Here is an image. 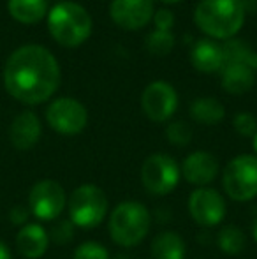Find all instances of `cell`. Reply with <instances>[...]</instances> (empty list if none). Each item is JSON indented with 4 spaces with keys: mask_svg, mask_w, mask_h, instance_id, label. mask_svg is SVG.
<instances>
[{
    "mask_svg": "<svg viewBox=\"0 0 257 259\" xmlns=\"http://www.w3.org/2000/svg\"><path fill=\"white\" fill-rule=\"evenodd\" d=\"M4 85L20 103L41 104L48 101L60 85L59 62L44 46H21L7 58Z\"/></svg>",
    "mask_w": 257,
    "mask_h": 259,
    "instance_id": "cell-1",
    "label": "cell"
},
{
    "mask_svg": "<svg viewBox=\"0 0 257 259\" xmlns=\"http://www.w3.org/2000/svg\"><path fill=\"white\" fill-rule=\"evenodd\" d=\"M194 21L208 37L229 41L243 27L245 7L241 0H199Z\"/></svg>",
    "mask_w": 257,
    "mask_h": 259,
    "instance_id": "cell-2",
    "label": "cell"
},
{
    "mask_svg": "<svg viewBox=\"0 0 257 259\" xmlns=\"http://www.w3.org/2000/svg\"><path fill=\"white\" fill-rule=\"evenodd\" d=\"M151 226L150 210L139 201L127 199L113 208L108 221L110 236L118 247L130 249L137 247L144 238Z\"/></svg>",
    "mask_w": 257,
    "mask_h": 259,
    "instance_id": "cell-3",
    "label": "cell"
},
{
    "mask_svg": "<svg viewBox=\"0 0 257 259\" xmlns=\"http://www.w3.org/2000/svg\"><path fill=\"white\" fill-rule=\"evenodd\" d=\"M48 28L59 45L74 48L92 34V16L83 6L76 2H60L48 13Z\"/></svg>",
    "mask_w": 257,
    "mask_h": 259,
    "instance_id": "cell-4",
    "label": "cell"
},
{
    "mask_svg": "<svg viewBox=\"0 0 257 259\" xmlns=\"http://www.w3.org/2000/svg\"><path fill=\"white\" fill-rule=\"evenodd\" d=\"M69 221L81 229H93L108 215V196L99 185L81 184L67 199Z\"/></svg>",
    "mask_w": 257,
    "mask_h": 259,
    "instance_id": "cell-5",
    "label": "cell"
},
{
    "mask_svg": "<svg viewBox=\"0 0 257 259\" xmlns=\"http://www.w3.org/2000/svg\"><path fill=\"white\" fill-rule=\"evenodd\" d=\"M222 187L233 201L257 198V155L241 154L231 159L224 167Z\"/></svg>",
    "mask_w": 257,
    "mask_h": 259,
    "instance_id": "cell-6",
    "label": "cell"
},
{
    "mask_svg": "<svg viewBox=\"0 0 257 259\" xmlns=\"http://www.w3.org/2000/svg\"><path fill=\"white\" fill-rule=\"evenodd\" d=\"M141 184L153 196L173 192L182 178L180 164L168 154H151L141 164Z\"/></svg>",
    "mask_w": 257,
    "mask_h": 259,
    "instance_id": "cell-7",
    "label": "cell"
},
{
    "mask_svg": "<svg viewBox=\"0 0 257 259\" xmlns=\"http://www.w3.org/2000/svg\"><path fill=\"white\" fill-rule=\"evenodd\" d=\"M65 206H67V194L57 180H41L32 185L28 192V210L39 221H57Z\"/></svg>",
    "mask_w": 257,
    "mask_h": 259,
    "instance_id": "cell-8",
    "label": "cell"
},
{
    "mask_svg": "<svg viewBox=\"0 0 257 259\" xmlns=\"http://www.w3.org/2000/svg\"><path fill=\"white\" fill-rule=\"evenodd\" d=\"M46 120L55 133L64 134V136H74L86 127L88 111L79 101L72 97H60L48 106Z\"/></svg>",
    "mask_w": 257,
    "mask_h": 259,
    "instance_id": "cell-9",
    "label": "cell"
},
{
    "mask_svg": "<svg viewBox=\"0 0 257 259\" xmlns=\"http://www.w3.org/2000/svg\"><path fill=\"white\" fill-rule=\"evenodd\" d=\"M189 213L201 228H213L224 221L227 205L224 196L212 187H197L189 196Z\"/></svg>",
    "mask_w": 257,
    "mask_h": 259,
    "instance_id": "cell-10",
    "label": "cell"
},
{
    "mask_svg": "<svg viewBox=\"0 0 257 259\" xmlns=\"http://www.w3.org/2000/svg\"><path fill=\"white\" fill-rule=\"evenodd\" d=\"M178 108V94L168 81H153L141 94V109L151 122H166Z\"/></svg>",
    "mask_w": 257,
    "mask_h": 259,
    "instance_id": "cell-11",
    "label": "cell"
},
{
    "mask_svg": "<svg viewBox=\"0 0 257 259\" xmlns=\"http://www.w3.org/2000/svg\"><path fill=\"white\" fill-rule=\"evenodd\" d=\"M153 0H111L110 16L124 30H139L153 18Z\"/></svg>",
    "mask_w": 257,
    "mask_h": 259,
    "instance_id": "cell-12",
    "label": "cell"
},
{
    "mask_svg": "<svg viewBox=\"0 0 257 259\" xmlns=\"http://www.w3.org/2000/svg\"><path fill=\"white\" fill-rule=\"evenodd\" d=\"M182 177L195 187H208L219 175V160L206 150H195L189 154L180 166Z\"/></svg>",
    "mask_w": 257,
    "mask_h": 259,
    "instance_id": "cell-13",
    "label": "cell"
},
{
    "mask_svg": "<svg viewBox=\"0 0 257 259\" xmlns=\"http://www.w3.org/2000/svg\"><path fill=\"white\" fill-rule=\"evenodd\" d=\"M42 127L34 111H23L13 120L9 127V140L18 150H30L41 140Z\"/></svg>",
    "mask_w": 257,
    "mask_h": 259,
    "instance_id": "cell-14",
    "label": "cell"
},
{
    "mask_svg": "<svg viewBox=\"0 0 257 259\" xmlns=\"http://www.w3.org/2000/svg\"><path fill=\"white\" fill-rule=\"evenodd\" d=\"M49 247V235L41 224H25L16 235V249L25 259H41Z\"/></svg>",
    "mask_w": 257,
    "mask_h": 259,
    "instance_id": "cell-15",
    "label": "cell"
},
{
    "mask_svg": "<svg viewBox=\"0 0 257 259\" xmlns=\"http://www.w3.org/2000/svg\"><path fill=\"white\" fill-rule=\"evenodd\" d=\"M190 62L199 72L212 74V72L222 71L226 58L220 45H217L212 39H199L190 52Z\"/></svg>",
    "mask_w": 257,
    "mask_h": 259,
    "instance_id": "cell-16",
    "label": "cell"
},
{
    "mask_svg": "<svg viewBox=\"0 0 257 259\" xmlns=\"http://www.w3.org/2000/svg\"><path fill=\"white\" fill-rule=\"evenodd\" d=\"M255 72L241 62H226L222 67V87L233 96H241L254 87Z\"/></svg>",
    "mask_w": 257,
    "mask_h": 259,
    "instance_id": "cell-17",
    "label": "cell"
},
{
    "mask_svg": "<svg viewBox=\"0 0 257 259\" xmlns=\"http://www.w3.org/2000/svg\"><path fill=\"white\" fill-rule=\"evenodd\" d=\"M151 257L153 259H185L187 245L182 235L175 231H162L151 242Z\"/></svg>",
    "mask_w": 257,
    "mask_h": 259,
    "instance_id": "cell-18",
    "label": "cell"
},
{
    "mask_svg": "<svg viewBox=\"0 0 257 259\" xmlns=\"http://www.w3.org/2000/svg\"><path fill=\"white\" fill-rule=\"evenodd\" d=\"M7 9L16 21L32 25L44 18L48 11V2L46 0H9Z\"/></svg>",
    "mask_w": 257,
    "mask_h": 259,
    "instance_id": "cell-19",
    "label": "cell"
},
{
    "mask_svg": "<svg viewBox=\"0 0 257 259\" xmlns=\"http://www.w3.org/2000/svg\"><path fill=\"white\" fill-rule=\"evenodd\" d=\"M190 116L202 125H217L226 116V108L213 97H199L190 104Z\"/></svg>",
    "mask_w": 257,
    "mask_h": 259,
    "instance_id": "cell-20",
    "label": "cell"
},
{
    "mask_svg": "<svg viewBox=\"0 0 257 259\" xmlns=\"http://www.w3.org/2000/svg\"><path fill=\"white\" fill-rule=\"evenodd\" d=\"M217 245L227 256H240L247 245V236L240 226L227 224L217 233Z\"/></svg>",
    "mask_w": 257,
    "mask_h": 259,
    "instance_id": "cell-21",
    "label": "cell"
},
{
    "mask_svg": "<svg viewBox=\"0 0 257 259\" xmlns=\"http://www.w3.org/2000/svg\"><path fill=\"white\" fill-rule=\"evenodd\" d=\"M224 52V58L226 62H241V64H247L248 67L257 69V55L254 50L250 48L248 45L241 41H227L226 45L222 46Z\"/></svg>",
    "mask_w": 257,
    "mask_h": 259,
    "instance_id": "cell-22",
    "label": "cell"
},
{
    "mask_svg": "<svg viewBox=\"0 0 257 259\" xmlns=\"http://www.w3.org/2000/svg\"><path fill=\"white\" fill-rule=\"evenodd\" d=\"M173 46H175V35L171 32L153 30L144 39V48L148 50V53L155 55V57L168 55L173 50Z\"/></svg>",
    "mask_w": 257,
    "mask_h": 259,
    "instance_id": "cell-23",
    "label": "cell"
},
{
    "mask_svg": "<svg viewBox=\"0 0 257 259\" xmlns=\"http://www.w3.org/2000/svg\"><path fill=\"white\" fill-rule=\"evenodd\" d=\"M166 138L171 145H176V147H185L192 141V129L187 122L183 120H176V122H171L166 129Z\"/></svg>",
    "mask_w": 257,
    "mask_h": 259,
    "instance_id": "cell-24",
    "label": "cell"
},
{
    "mask_svg": "<svg viewBox=\"0 0 257 259\" xmlns=\"http://www.w3.org/2000/svg\"><path fill=\"white\" fill-rule=\"evenodd\" d=\"M72 259H111L110 250L99 242H83L74 249Z\"/></svg>",
    "mask_w": 257,
    "mask_h": 259,
    "instance_id": "cell-25",
    "label": "cell"
},
{
    "mask_svg": "<svg viewBox=\"0 0 257 259\" xmlns=\"http://www.w3.org/2000/svg\"><path fill=\"white\" fill-rule=\"evenodd\" d=\"M74 229L76 226L71 221H60L53 226V229L48 233L49 242L57 243V245H67L72 238H74Z\"/></svg>",
    "mask_w": 257,
    "mask_h": 259,
    "instance_id": "cell-26",
    "label": "cell"
},
{
    "mask_svg": "<svg viewBox=\"0 0 257 259\" xmlns=\"http://www.w3.org/2000/svg\"><path fill=\"white\" fill-rule=\"evenodd\" d=\"M233 125L236 129V133L245 138H254V134L257 133V118L252 113L247 111L238 113L233 120Z\"/></svg>",
    "mask_w": 257,
    "mask_h": 259,
    "instance_id": "cell-27",
    "label": "cell"
},
{
    "mask_svg": "<svg viewBox=\"0 0 257 259\" xmlns=\"http://www.w3.org/2000/svg\"><path fill=\"white\" fill-rule=\"evenodd\" d=\"M153 23H155V30H164V32H171L173 25H175V14L169 9H159L153 13Z\"/></svg>",
    "mask_w": 257,
    "mask_h": 259,
    "instance_id": "cell-28",
    "label": "cell"
},
{
    "mask_svg": "<svg viewBox=\"0 0 257 259\" xmlns=\"http://www.w3.org/2000/svg\"><path fill=\"white\" fill-rule=\"evenodd\" d=\"M28 215H30V210L27 206H14L13 210L9 211V221L13 222L14 226H21L23 228L28 221Z\"/></svg>",
    "mask_w": 257,
    "mask_h": 259,
    "instance_id": "cell-29",
    "label": "cell"
},
{
    "mask_svg": "<svg viewBox=\"0 0 257 259\" xmlns=\"http://www.w3.org/2000/svg\"><path fill=\"white\" fill-rule=\"evenodd\" d=\"M0 259H13V256H11V249L2 242V240H0Z\"/></svg>",
    "mask_w": 257,
    "mask_h": 259,
    "instance_id": "cell-30",
    "label": "cell"
},
{
    "mask_svg": "<svg viewBox=\"0 0 257 259\" xmlns=\"http://www.w3.org/2000/svg\"><path fill=\"white\" fill-rule=\"evenodd\" d=\"M252 236H254V242L257 243V217H255V221L252 222Z\"/></svg>",
    "mask_w": 257,
    "mask_h": 259,
    "instance_id": "cell-31",
    "label": "cell"
},
{
    "mask_svg": "<svg viewBox=\"0 0 257 259\" xmlns=\"http://www.w3.org/2000/svg\"><path fill=\"white\" fill-rule=\"evenodd\" d=\"M252 145H254V150H255V154H257V133L254 134V138H252Z\"/></svg>",
    "mask_w": 257,
    "mask_h": 259,
    "instance_id": "cell-32",
    "label": "cell"
},
{
    "mask_svg": "<svg viewBox=\"0 0 257 259\" xmlns=\"http://www.w3.org/2000/svg\"><path fill=\"white\" fill-rule=\"evenodd\" d=\"M159 2H164V4H175V2H180V0H159Z\"/></svg>",
    "mask_w": 257,
    "mask_h": 259,
    "instance_id": "cell-33",
    "label": "cell"
}]
</instances>
